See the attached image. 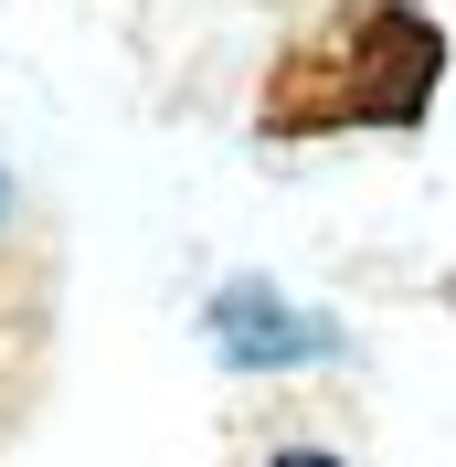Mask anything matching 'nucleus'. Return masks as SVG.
I'll return each instance as SVG.
<instances>
[{"instance_id": "f257e3e1", "label": "nucleus", "mask_w": 456, "mask_h": 467, "mask_svg": "<svg viewBox=\"0 0 456 467\" xmlns=\"http://www.w3.org/2000/svg\"><path fill=\"white\" fill-rule=\"evenodd\" d=\"M446 86V32L414 0H340L318 32H297L255 96V128L276 149L340 139V128H425Z\"/></svg>"}, {"instance_id": "7ed1b4c3", "label": "nucleus", "mask_w": 456, "mask_h": 467, "mask_svg": "<svg viewBox=\"0 0 456 467\" xmlns=\"http://www.w3.org/2000/svg\"><path fill=\"white\" fill-rule=\"evenodd\" d=\"M276 467H340V457H329V446H286Z\"/></svg>"}, {"instance_id": "f03ea898", "label": "nucleus", "mask_w": 456, "mask_h": 467, "mask_svg": "<svg viewBox=\"0 0 456 467\" xmlns=\"http://www.w3.org/2000/svg\"><path fill=\"white\" fill-rule=\"evenodd\" d=\"M212 340L233 361H318V350H340V329L297 319V308H265V287H223L212 297Z\"/></svg>"}]
</instances>
